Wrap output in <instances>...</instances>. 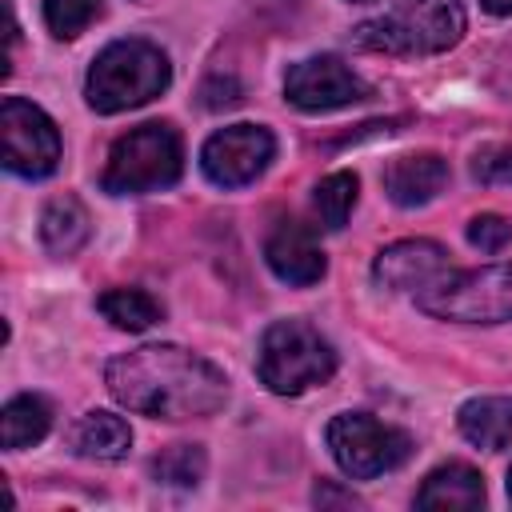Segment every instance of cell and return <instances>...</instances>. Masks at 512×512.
Masks as SVG:
<instances>
[{
    "instance_id": "23",
    "label": "cell",
    "mask_w": 512,
    "mask_h": 512,
    "mask_svg": "<svg viewBox=\"0 0 512 512\" xmlns=\"http://www.w3.org/2000/svg\"><path fill=\"white\" fill-rule=\"evenodd\" d=\"M468 240L480 252H504L512 244V220H504L496 212H484V216H476L468 224Z\"/></svg>"
},
{
    "instance_id": "8",
    "label": "cell",
    "mask_w": 512,
    "mask_h": 512,
    "mask_svg": "<svg viewBox=\"0 0 512 512\" xmlns=\"http://www.w3.org/2000/svg\"><path fill=\"white\" fill-rule=\"evenodd\" d=\"M0 136H4V168L28 180H44L60 164V132L44 108L24 96H4L0 104Z\"/></svg>"
},
{
    "instance_id": "9",
    "label": "cell",
    "mask_w": 512,
    "mask_h": 512,
    "mask_svg": "<svg viewBox=\"0 0 512 512\" xmlns=\"http://www.w3.org/2000/svg\"><path fill=\"white\" fill-rule=\"evenodd\" d=\"M276 140L260 124H228L212 132L200 148V168L220 188H244L272 164Z\"/></svg>"
},
{
    "instance_id": "1",
    "label": "cell",
    "mask_w": 512,
    "mask_h": 512,
    "mask_svg": "<svg viewBox=\"0 0 512 512\" xmlns=\"http://www.w3.org/2000/svg\"><path fill=\"white\" fill-rule=\"evenodd\" d=\"M104 384L128 412L152 420L212 416L228 400V376L180 344H144L108 360Z\"/></svg>"
},
{
    "instance_id": "25",
    "label": "cell",
    "mask_w": 512,
    "mask_h": 512,
    "mask_svg": "<svg viewBox=\"0 0 512 512\" xmlns=\"http://www.w3.org/2000/svg\"><path fill=\"white\" fill-rule=\"evenodd\" d=\"M200 96H204V108H228V104H236L240 100V84L232 80V76H216V80H208L204 88H200Z\"/></svg>"
},
{
    "instance_id": "18",
    "label": "cell",
    "mask_w": 512,
    "mask_h": 512,
    "mask_svg": "<svg viewBox=\"0 0 512 512\" xmlns=\"http://www.w3.org/2000/svg\"><path fill=\"white\" fill-rule=\"evenodd\" d=\"M52 428V404L36 392H24V396H12L0 412V440L8 452H20V448H32L48 436Z\"/></svg>"
},
{
    "instance_id": "22",
    "label": "cell",
    "mask_w": 512,
    "mask_h": 512,
    "mask_svg": "<svg viewBox=\"0 0 512 512\" xmlns=\"http://www.w3.org/2000/svg\"><path fill=\"white\" fill-rule=\"evenodd\" d=\"M100 16V0H44V24L52 36L72 40Z\"/></svg>"
},
{
    "instance_id": "3",
    "label": "cell",
    "mask_w": 512,
    "mask_h": 512,
    "mask_svg": "<svg viewBox=\"0 0 512 512\" xmlns=\"http://www.w3.org/2000/svg\"><path fill=\"white\" fill-rule=\"evenodd\" d=\"M168 80L172 64L152 40H112L108 48L96 52L84 80V96L96 112L112 116L148 104L168 88Z\"/></svg>"
},
{
    "instance_id": "7",
    "label": "cell",
    "mask_w": 512,
    "mask_h": 512,
    "mask_svg": "<svg viewBox=\"0 0 512 512\" xmlns=\"http://www.w3.org/2000/svg\"><path fill=\"white\" fill-rule=\"evenodd\" d=\"M328 448H332V460L340 464V472L352 480L384 476L412 456L408 432L380 424L368 412H340L328 424Z\"/></svg>"
},
{
    "instance_id": "13",
    "label": "cell",
    "mask_w": 512,
    "mask_h": 512,
    "mask_svg": "<svg viewBox=\"0 0 512 512\" xmlns=\"http://www.w3.org/2000/svg\"><path fill=\"white\" fill-rule=\"evenodd\" d=\"M444 184H448V160L436 152L400 156L384 168V192L400 208H416V204L436 200L444 192Z\"/></svg>"
},
{
    "instance_id": "4",
    "label": "cell",
    "mask_w": 512,
    "mask_h": 512,
    "mask_svg": "<svg viewBox=\"0 0 512 512\" xmlns=\"http://www.w3.org/2000/svg\"><path fill=\"white\" fill-rule=\"evenodd\" d=\"M180 172H184V148L176 128L164 120H148L112 144L100 184L112 196H140L176 184Z\"/></svg>"
},
{
    "instance_id": "27",
    "label": "cell",
    "mask_w": 512,
    "mask_h": 512,
    "mask_svg": "<svg viewBox=\"0 0 512 512\" xmlns=\"http://www.w3.org/2000/svg\"><path fill=\"white\" fill-rule=\"evenodd\" d=\"M492 16H512V0H480Z\"/></svg>"
},
{
    "instance_id": "6",
    "label": "cell",
    "mask_w": 512,
    "mask_h": 512,
    "mask_svg": "<svg viewBox=\"0 0 512 512\" xmlns=\"http://www.w3.org/2000/svg\"><path fill=\"white\" fill-rule=\"evenodd\" d=\"M416 308L456 324H500L512 320V260L472 272H444L416 292Z\"/></svg>"
},
{
    "instance_id": "2",
    "label": "cell",
    "mask_w": 512,
    "mask_h": 512,
    "mask_svg": "<svg viewBox=\"0 0 512 512\" xmlns=\"http://www.w3.org/2000/svg\"><path fill=\"white\" fill-rule=\"evenodd\" d=\"M464 24L468 16L460 0H396L356 28V44L388 56H432L448 52L464 36Z\"/></svg>"
},
{
    "instance_id": "12",
    "label": "cell",
    "mask_w": 512,
    "mask_h": 512,
    "mask_svg": "<svg viewBox=\"0 0 512 512\" xmlns=\"http://www.w3.org/2000/svg\"><path fill=\"white\" fill-rule=\"evenodd\" d=\"M264 260L284 284H300V288L316 284L324 276V268H328V260H324V252L316 244V232L308 224H300V220H280L268 232Z\"/></svg>"
},
{
    "instance_id": "17",
    "label": "cell",
    "mask_w": 512,
    "mask_h": 512,
    "mask_svg": "<svg viewBox=\"0 0 512 512\" xmlns=\"http://www.w3.org/2000/svg\"><path fill=\"white\" fill-rule=\"evenodd\" d=\"M92 232V220L76 196H56L40 216V240L52 256H76Z\"/></svg>"
},
{
    "instance_id": "11",
    "label": "cell",
    "mask_w": 512,
    "mask_h": 512,
    "mask_svg": "<svg viewBox=\"0 0 512 512\" xmlns=\"http://www.w3.org/2000/svg\"><path fill=\"white\" fill-rule=\"evenodd\" d=\"M448 272V252L436 240H396L388 248H380L372 276L380 288L392 292H420L424 284H432L436 276Z\"/></svg>"
},
{
    "instance_id": "10",
    "label": "cell",
    "mask_w": 512,
    "mask_h": 512,
    "mask_svg": "<svg viewBox=\"0 0 512 512\" xmlns=\"http://www.w3.org/2000/svg\"><path fill=\"white\" fill-rule=\"evenodd\" d=\"M284 100L296 104L300 112H332V108L368 100V84L336 56H308L288 68Z\"/></svg>"
},
{
    "instance_id": "20",
    "label": "cell",
    "mask_w": 512,
    "mask_h": 512,
    "mask_svg": "<svg viewBox=\"0 0 512 512\" xmlns=\"http://www.w3.org/2000/svg\"><path fill=\"white\" fill-rule=\"evenodd\" d=\"M356 192H360V180L352 176V172H332V176H324L320 184H316V196H312V208H316V216H320V224L324 228H344V220L352 216V208H356Z\"/></svg>"
},
{
    "instance_id": "15",
    "label": "cell",
    "mask_w": 512,
    "mask_h": 512,
    "mask_svg": "<svg viewBox=\"0 0 512 512\" xmlns=\"http://www.w3.org/2000/svg\"><path fill=\"white\" fill-rule=\"evenodd\" d=\"M68 444H72V452L84 456V460H120V456H128V448H132V428H128L124 416L96 408V412H84V416L72 424Z\"/></svg>"
},
{
    "instance_id": "19",
    "label": "cell",
    "mask_w": 512,
    "mask_h": 512,
    "mask_svg": "<svg viewBox=\"0 0 512 512\" xmlns=\"http://www.w3.org/2000/svg\"><path fill=\"white\" fill-rule=\"evenodd\" d=\"M96 308L104 312V320H112L124 332H144V328H152L164 316V308L148 292H140V288H108L96 300Z\"/></svg>"
},
{
    "instance_id": "16",
    "label": "cell",
    "mask_w": 512,
    "mask_h": 512,
    "mask_svg": "<svg viewBox=\"0 0 512 512\" xmlns=\"http://www.w3.org/2000/svg\"><path fill=\"white\" fill-rule=\"evenodd\" d=\"M468 444L500 452L512 448V396H476L456 416Z\"/></svg>"
},
{
    "instance_id": "5",
    "label": "cell",
    "mask_w": 512,
    "mask_h": 512,
    "mask_svg": "<svg viewBox=\"0 0 512 512\" xmlns=\"http://www.w3.org/2000/svg\"><path fill=\"white\" fill-rule=\"evenodd\" d=\"M256 372L276 396H300L336 372V352L312 324L276 320L260 336Z\"/></svg>"
},
{
    "instance_id": "21",
    "label": "cell",
    "mask_w": 512,
    "mask_h": 512,
    "mask_svg": "<svg viewBox=\"0 0 512 512\" xmlns=\"http://www.w3.org/2000/svg\"><path fill=\"white\" fill-rule=\"evenodd\" d=\"M204 464H208L204 460V448L176 444V448H168V452H160L152 460V476L160 484H172V488H196L204 480Z\"/></svg>"
},
{
    "instance_id": "26",
    "label": "cell",
    "mask_w": 512,
    "mask_h": 512,
    "mask_svg": "<svg viewBox=\"0 0 512 512\" xmlns=\"http://www.w3.org/2000/svg\"><path fill=\"white\" fill-rule=\"evenodd\" d=\"M328 500H336V504H360L352 492H336L332 484H320V488H316V504H328Z\"/></svg>"
},
{
    "instance_id": "14",
    "label": "cell",
    "mask_w": 512,
    "mask_h": 512,
    "mask_svg": "<svg viewBox=\"0 0 512 512\" xmlns=\"http://www.w3.org/2000/svg\"><path fill=\"white\" fill-rule=\"evenodd\" d=\"M484 504V476L468 464H440L424 476L416 508L424 512H472Z\"/></svg>"
},
{
    "instance_id": "28",
    "label": "cell",
    "mask_w": 512,
    "mask_h": 512,
    "mask_svg": "<svg viewBox=\"0 0 512 512\" xmlns=\"http://www.w3.org/2000/svg\"><path fill=\"white\" fill-rule=\"evenodd\" d=\"M508 500H512V468H508Z\"/></svg>"
},
{
    "instance_id": "24",
    "label": "cell",
    "mask_w": 512,
    "mask_h": 512,
    "mask_svg": "<svg viewBox=\"0 0 512 512\" xmlns=\"http://www.w3.org/2000/svg\"><path fill=\"white\" fill-rule=\"evenodd\" d=\"M472 176L480 184H512V148L508 144H488L472 156Z\"/></svg>"
}]
</instances>
